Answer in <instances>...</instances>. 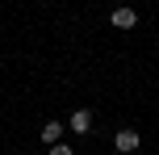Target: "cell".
<instances>
[{"label":"cell","instance_id":"cell-2","mask_svg":"<svg viewBox=\"0 0 159 155\" xmlns=\"http://www.w3.org/2000/svg\"><path fill=\"white\" fill-rule=\"evenodd\" d=\"M113 25H117V30H134L138 13H134V8H113Z\"/></svg>","mask_w":159,"mask_h":155},{"label":"cell","instance_id":"cell-5","mask_svg":"<svg viewBox=\"0 0 159 155\" xmlns=\"http://www.w3.org/2000/svg\"><path fill=\"white\" fill-rule=\"evenodd\" d=\"M50 155H71V147H67V143H59V147H50Z\"/></svg>","mask_w":159,"mask_h":155},{"label":"cell","instance_id":"cell-4","mask_svg":"<svg viewBox=\"0 0 159 155\" xmlns=\"http://www.w3.org/2000/svg\"><path fill=\"white\" fill-rule=\"evenodd\" d=\"M59 134H63L59 122H46V126H42V143H50V147H59Z\"/></svg>","mask_w":159,"mask_h":155},{"label":"cell","instance_id":"cell-3","mask_svg":"<svg viewBox=\"0 0 159 155\" xmlns=\"http://www.w3.org/2000/svg\"><path fill=\"white\" fill-rule=\"evenodd\" d=\"M88 126H92V113H88V109H75V113H71V130H75V134H84Z\"/></svg>","mask_w":159,"mask_h":155},{"label":"cell","instance_id":"cell-1","mask_svg":"<svg viewBox=\"0 0 159 155\" xmlns=\"http://www.w3.org/2000/svg\"><path fill=\"white\" fill-rule=\"evenodd\" d=\"M138 143H143V139H138L134 130H117V134H113V147H117L121 155H130V151H138Z\"/></svg>","mask_w":159,"mask_h":155}]
</instances>
